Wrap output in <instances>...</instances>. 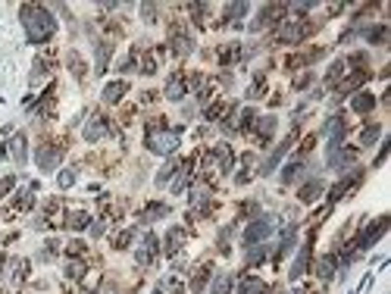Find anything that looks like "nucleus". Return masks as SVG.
<instances>
[{"mask_svg": "<svg viewBox=\"0 0 391 294\" xmlns=\"http://www.w3.org/2000/svg\"><path fill=\"white\" fill-rule=\"evenodd\" d=\"M22 22H25V29H28V38L35 41H47L50 34H54L56 29V22L50 19V13L44 10V6H22Z\"/></svg>", "mask_w": 391, "mask_h": 294, "instance_id": "nucleus-1", "label": "nucleus"}, {"mask_svg": "<svg viewBox=\"0 0 391 294\" xmlns=\"http://www.w3.org/2000/svg\"><path fill=\"white\" fill-rule=\"evenodd\" d=\"M150 150H157V153H172L175 147H178V135L175 132H166V135H150Z\"/></svg>", "mask_w": 391, "mask_h": 294, "instance_id": "nucleus-2", "label": "nucleus"}, {"mask_svg": "<svg viewBox=\"0 0 391 294\" xmlns=\"http://www.w3.org/2000/svg\"><path fill=\"white\" fill-rule=\"evenodd\" d=\"M269 229H273V222H269V219H257V222H253V226L248 229V232H244V244H253V241H260V238H266L269 235Z\"/></svg>", "mask_w": 391, "mask_h": 294, "instance_id": "nucleus-3", "label": "nucleus"}, {"mask_svg": "<svg viewBox=\"0 0 391 294\" xmlns=\"http://www.w3.org/2000/svg\"><path fill=\"white\" fill-rule=\"evenodd\" d=\"M56 163H59V147L41 144V147H38V166H41V169H54Z\"/></svg>", "mask_w": 391, "mask_h": 294, "instance_id": "nucleus-4", "label": "nucleus"}, {"mask_svg": "<svg viewBox=\"0 0 391 294\" xmlns=\"http://www.w3.org/2000/svg\"><path fill=\"white\" fill-rule=\"evenodd\" d=\"M157 247H160V244H157V238H154V235H147V238H144V244L138 247V263H141V266H147L150 260H154Z\"/></svg>", "mask_w": 391, "mask_h": 294, "instance_id": "nucleus-5", "label": "nucleus"}, {"mask_svg": "<svg viewBox=\"0 0 391 294\" xmlns=\"http://www.w3.org/2000/svg\"><path fill=\"white\" fill-rule=\"evenodd\" d=\"M385 229H388V219H379L376 226H372V229L366 232V235L360 238V247H372V241H379V238H382V232H385Z\"/></svg>", "mask_w": 391, "mask_h": 294, "instance_id": "nucleus-6", "label": "nucleus"}, {"mask_svg": "<svg viewBox=\"0 0 391 294\" xmlns=\"http://www.w3.org/2000/svg\"><path fill=\"white\" fill-rule=\"evenodd\" d=\"M166 97H169V100H182V97H185V79H182V75H172V79H169Z\"/></svg>", "mask_w": 391, "mask_h": 294, "instance_id": "nucleus-7", "label": "nucleus"}, {"mask_svg": "<svg viewBox=\"0 0 391 294\" xmlns=\"http://www.w3.org/2000/svg\"><path fill=\"white\" fill-rule=\"evenodd\" d=\"M107 132V125H104V119H94V122H88V128H84V138H88V141H97V138L100 135H104Z\"/></svg>", "mask_w": 391, "mask_h": 294, "instance_id": "nucleus-8", "label": "nucleus"}, {"mask_svg": "<svg viewBox=\"0 0 391 294\" xmlns=\"http://www.w3.org/2000/svg\"><path fill=\"white\" fill-rule=\"evenodd\" d=\"M322 191V181H310V185H304L301 188V201L304 204H310V201H316V194Z\"/></svg>", "mask_w": 391, "mask_h": 294, "instance_id": "nucleus-9", "label": "nucleus"}, {"mask_svg": "<svg viewBox=\"0 0 391 294\" xmlns=\"http://www.w3.org/2000/svg\"><path fill=\"white\" fill-rule=\"evenodd\" d=\"M241 294H266V285L260 279H244L241 282Z\"/></svg>", "mask_w": 391, "mask_h": 294, "instance_id": "nucleus-10", "label": "nucleus"}, {"mask_svg": "<svg viewBox=\"0 0 391 294\" xmlns=\"http://www.w3.org/2000/svg\"><path fill=\"white\" fill-rule=\"evenodd\" d=\"M125 88H129V85H125V82H116V85H107V91H104V97L110 100V103H116L119 97H122V91Z\"/></svg>", "mask_w": 391, "mask_h": 294, "instance_id": "nucleus-11", "label": "nucleus"}, {"mask_svg": "<svg viewBox=\"0 0 391 294\" xmlns=\"http://www.w3.org/2000/svg\"><path fill=\"white\" fill-rule=\"evenodd\" d=\"M372 103H376V100H372L369 94H360V97H354V110H357V113H369Z\"/></svg>", "mask_w": 391, "mask_h": 294, "instance_id": "nucleus-12", "label": "nucleus"}, {"mask_svg": "<svg viewBox=\"0 0 391 294\" xmlns=\"http://www.w3.org/2000/svg\"><path fill=\"white\" fill-rule=\"evenodd\" d=\"M307 257H310V247H304L301 250V257L294 260V269H291V279H297V275L304 272V266H307Z\"/></svg>", "mask_w": 391, "mask_h": 294, "instance_id": "nucleus-13", "label": "nucleus"}, {"mask_svg": "<svg viewBox=\"0 0 391 294\" xmlns=\"http://www.w3.org/2000/svg\"><path fill=\"white\" fill-rule=\"evenodd\" d=\"M166 241H169V244H166V254H175V250L182 247V244H178V241H182V229H172Z\"/></svg>", "mask_w": 391, "mask_h": 294, "instance_id": "nucleus-14", "label": "nucleus"}, {"mask_svg": "<svg viewBox=\"0 0 391 294\" xmlns=\"http://www.w3.org/2000/svg\"><path fill=\"white\" fill-rule=\"evenodd\" d=\"M13 157H16V163H19V166L25 163V138H22V135L13 141Z\"/></svg>", "mask_w": 391, "mask_h": 294, "instance_id": "nucleus-15", "label": "nucleus"}, {"mask_svg": "<svg viewBox=\"0 0 391 294\" xmlns=\"http://www.w3.org/2000/svg\"><path fill=\"white\" fill-rule=\"evenodd\" d=\"M163 213H166V206H163V204H150L147 210H144L141 219H147V222H150V219H157V216H163Z\"/></svg>", "mask_w": 391, "mask_h": 294, "instance_id": "nucleus-16", "label": "nucleus"}, {"mask_svg": "<svg viewBox=\"0 0 391 294\" xmlns=\"http://www.w3.org/2000/svg\"><path fill=\"white\" fill-rule=\"evenodd\" d=\"M228 285H232L228 275H219V279L213 282V288H210V294H228Z\"/></svg>", "mask_w": 391, "mask_h": 294, "instance_id": "nucleus-17", "label": "nucleus"}, {"mask_svg": "<svg viewBox=\"0 0 391 294\" xmlns=\"http://www.w3.org/2000/svg\"><path fill=\"white\" fill-rule=\"evenodd\" d=\"M301 172H304V166H301V163H294V166H285L282 178H285V181H294V178H301Z\"/></svg>", "mask_w": 391, "mask_h": 294, "instance_id": "nucleus-18", "label": "nucleus"}, {"mask_svg": "<svg viewBox=\"0 0 391 294\" xmlns=\"http://www.w3.org/2000/svg\"><path fill=\"white\" fill-rule=\"evenodd\" d=\"M107 57H110V47L100 44L97 47V72H104V69H107Z\"/></svg>", "mask_w": 391, "mask_h": 294, "instance_id": "nucleus-19", "label": "nucleus"}, {"mask_svg": "<svg viewBox=\"0 0 391 294\" xmlns=\"http://www.w3.org/2000/svg\"><path fill=\"white\" fill-rule=\"evenodd\" d=\"M332 266H335V260H332V257L319 260V275H322V279H332Z\"/></svg>", "mask_w": 391, "mask_h": 294, "instance_id": "nucleus-20", "label": "nucleus"}, {"mask_svg": "<svg viewBox=\"0 0 391 294\" xmlns=\"http://www.w3.org/2000/svg\"><path fill=\"white\" fill-rule=\"evenodd\" d=\"M273 132H276V119H263V122H260V135L269 138Z\"/></svg>", "mask_w": 391, "mask_h": 294, "instance_id": "nucleus-21", "label": "nucleus"}, {"mask_svg": "<svg viewBox=\"0 0 391 294\" xmlns=\"http://www.w3.org/2000/svg\"><path fill=\"white\" fill-rule=\"evenodd\" d=\"M69 226H72V229H84V226H88V216H84V213H75L72 219H69Z\"/></svg>", "mask_w": 391, "mask_h": 294, "instance_id": "nucleus-22", "label": "nucleus"}, {"mask_svg": "<svg viewBox=\"0 0 391 294\" xmlns=\"http://www.w3.org/2000/svg\"><path fill=\"white\" fill-rule=\"evenodd\" d=\"M376 138H379V125H369L366 132H363V144H372Z\"/></svg>", "mask_w": 391, "mask_h": 294, "instance_id": "nucleus-23", "label": "nucleus"}, {"mask_svg": "<svg viewBox=\"0 0 391 294\" xmlns=\"http://www.w3.org/2000/svg\"><path fill=\"white\" fill-rule=\"evenodd\" d=\"M72 181H75V172L69 169V172H63V176H59V188H69Z\"/></svg>", "mask_w": 391, "mask_h": 294, "instance_id": "nucleus-24", "label": "nucleus"}, {"mask_svg": "<svg viewBox=\"0 0 391 294\" xmlns=\"http://www.w3.org/2000/svg\"><path fill=\"white\" fill-rule=\"evenodd\" d=\"M69 66H72L75 75H82V59H79V54H69Z\"/></svg>", "mask_w": 391, "mask_h": 294, "instance_id": "nucleus-25", "label": "nucleus"}, {"mask_svg": "<svg viewBox=\"0 0 391 294\" xmlns=\"http://www.w3.org/2000/svg\"><path fill=\"white\" fill-rule=\"evenodd\" d=\"M66 272H69V279H79V275L84 272V266L82 263H69V269H66Z\"/></svg>", "mask_w": 391, "mask_h": 294, "instance_id": "nucleus-26", "label": "nucleus"}, {"mask_svg": "<svg viewBox=\"0 0 391 294\" xmlns=\"http://www.w3.org/2000/svg\"><path fill=\"white\" fill-rule=\"evenodd\" d=\"M129 241H132V232H122V235L116 238V247H125V244H129Z\"/></svg>", "mask_w": 391, "mask_h": 294, "instance_id": "nucleus-27", "label": "nucleus"}]
</instances>
